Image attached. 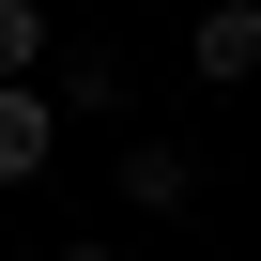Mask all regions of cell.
<instances>
[{
	"instance_id": "3",
	"label": "cell",
	"mask_w": 261,
	"mask_h": 261,
	"mask_svg": "<svg viewBox=\"0 0 261 261\" xmlns=\"http://www.w3.org/2000/svg\"><path fill=\"white\" fill-rule=\"evenodd\" d=\"M46 154H62V108H46V77H31V92H0V185H31Z\"/></svg>"
},
{
	"instance_id": "2",
	"label": "cell",
	"mask_w": 261,
	"mask_h": 261,
	"mask_svg": "<svg viewBox=\"0 0 261 261\" xmlns=\"http://www.w3.org/2000/svg\"><path fill=\"white\" fill-rule=\"evenodd\" d=\"M185 62H200L215 92H230V77H261V0H215V16L185 31Z\"/></svg>"
},
{
	"instance_id": "5",
	"label": "cell",
	"mask_w": 261,
	"mask_h": 261,
	"mask_svg": "<svg viewBox=\"0 0 261 261\" xmlns=\"http://www.w3.org/2000/svg\"><path fill=\"white\" fill-rule=\"evenodd\" d=\"M62 261H123V246H62Z\"/></svg>"
},
{
	"instance_id": "1",
	"label": "cell",
	"mask_w": 261,
	"mask_h": 261,
	"mask_svg": "<svg viewBox=\"0 0 261 261\" xmlns=\"http://www.w3.org/2000/svg\"><path fill=\"white\" fill-rule=\"evenodd\" d=\"M123 200H139V215H185L200 200V154L185 139H123Z\"/></svg>"
},
{
	"instance_id": "4",
	"label": "cell",
	"mask_w": 261,
	"mask_h": 261,
	"mask_svg": "<svg viewBox=\"0 0 261 261\" xmlns=\"http://www.w3.org/2000/svg\"><path fill=\"white\" fill-rule=\"evenodd\" d=\"M46 77V16H31V0H0V92H31Z\"/></svg>"
}]
</instances>
